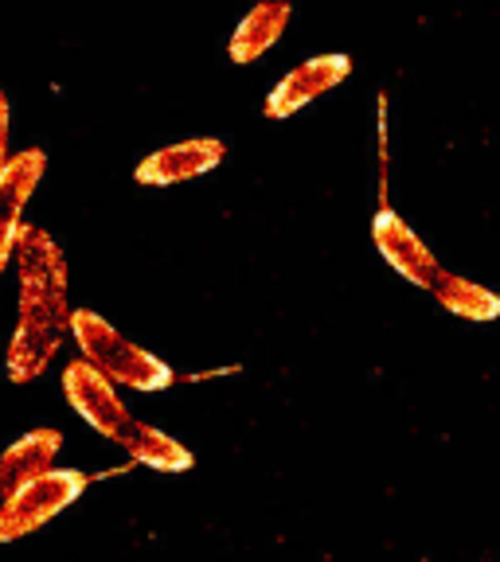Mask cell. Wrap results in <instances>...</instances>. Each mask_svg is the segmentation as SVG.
<instances>
[{"instance_id": "obj_1", "label": "cell", "mask_w": 500, "mask_h": 562, "mask_svg": "<svg viewBox=\"0 0 500 562\" xmlns=\"http://www.w3.org/2000/svg\"><path fill=\"white\" fill-rule=\"evenodd\" d=\"M12 262L20 278V301L4 368L12 383H32L52 368L63 336L70 333L75 308L67 305V258L44 227H24Z\"/></svg>"}, {"instance_id": "obj_2", "label": "cell", "mask_w": 500, "mask_h": 562, "mask_svg": "<svg viewBox=\"0 0 500 562\" xmlns=\"http://www.w3.org/2000/svg\"><path fill=\"white\" fill-rule=\"evenodd\" d=\"M70 340H75L82 360L102 371L114 386L141 391V395H157V391H168L176 383V371L165 360H157L153 351H145L125 333H118L95 308H75V316H70Z\"/></svg>"}, {"instance_id": "obj_3", "label": "cell", "mask_w": 500, "mask_h": 562, "mask_svg": "<svg viewBox=\"0 0 500 562\" xmlns=\"http://www.w3.org/2000/svg\"><path fill=\"white\" fill-rule=\"evenodd\" d=\"M90 484V473L79 469H52V473L35 476L20 492H12L9 501H0V543H16V539L32 536L40 527L52 524L59 512H67L79 501Z\"/></svg>"}, {"instance_id": "obj_4", "label": "cell", "mask_w": 500, "mask_h": 562, "mask_svg": "<svg viewBox=\"0 0 500 562\" xmlns=\"http://www.w3.org/2000/svg\"><path fill=\"white\" fill-rule=\"evenodd\" d=\"M63 395H67L70 411L79 414L90 430H98L102 438L114 441V446L125 438V430H130L133 422H137L130 414V406L122 403V395H118V386L98 368H90L82 356L63 368Z\"/></svg>"}, {"instance_id": "obj_5", "label": "cell", "mask_w": 500, "mask_h": 562, "mask_svg": "<svg viewBox=\"0 0 500 562\" xmlns=\"http://www.w3.org/2000/svg\"><path fill=\"white\" fill-rule=\"evenodd\" d=\"M348 75H352L348 55H341V52L313 55V59L298 63L293 70H286V75H281L278 87L266 94L263 114L270 117V122H286V117H293L298 110H305L309 102H316V98H325L329 90L341 87Z\"/></svg>"}, {"instance_id": "obj_6", "label": "cell", "mask_w": 500, "mask_h": 562, "mask_svg": "<svg viewBox=\"0 0 500 562\" xmlns=\"http://www.w3.org/2000/svg\"><path fill=\"white\" fill-rule=\"evenodd\" d=\"M371 243H376L384 262L391 266L399 278H407L411 285H419V290H426V293L434 290V281H438V273H442L438 258H434L431 246L414 235V227H407V220H399V211H391L387 203L376 211V220H371Z\"/></svg>"}, {"instance_id": "obj_7", "label": "cell", "mask_w": 500, "mask_h": 562, "mask_svg": "<svg viewBox=\"0 0 500 562\" xmlns=\"http://www.w3.org/2000/svg\"><path fill=\"white\" fill-rule=\"evenodd\" d=\"M47 172V153L44 149H24L12 157L9 172L0 176V273L9 270V262L16 258V243L24 223V207L32 200V192L40 188Z\"/></svg>"}, {"instance_id": "obj_8", "label": "cell", "mask_w": 500, "mask_h": 562, "mask_svg": "<svg viewBox=\"0 0 500 562\" xmlns=\"http://www.w3.org/2000/svg\"><path fill=\"white\" fill-rule=\"evenodd\" d=\"M223 157H227V145L220 137H188L176 140V145H165V149L149 153V157L137 165V184L145 188H173L185 184V180H196V176L220 168Z\"/></svg>"}, {"instance_id": "obj_9", "label": "cell", "mask_w": 500, "mask_h": 562, "mask_svg": "<svg viewBox=\"0 0 500 562\" xmlns=\"http://www.w3.org/2000/svg\"><path fill=\"white\" fill-rule=\"evenodd\" d=\"M59 453H63V434L52 430V426L20 434V438L0 453V501H9L12 492L32 484L35 476L52 473Z\"/></svg>"}, {"instance_id": "obj_10", "label": "cell", "mask_w": 500, "mask_h": 562, "mask_svg": "<svg viewBox=\"0 0 500 562\" xmlns=\"http://www.w3.org/2000/svg\"><path fill=\"white\" fill-rule=\"evenodd\" d=\"M290 16H293V9L286 4V0H266V4H255V9L238 20L235 32H231L227 59L238 63V67H246V63H258L281 40V32H286Z\"/></svg>"}, {"instance_id": "obj_11", "label": "cell", "mask_w": 500, "mask_h": 562, "mask_svg": "<svg viewBox=\"0 0 500 562\" xmlns=\"http://www.w3.org/2000/svg\"><path fill=\"white\" fill-rule=\"evenodd\" d=\"M118 446H122L137 465H149V469H157V473H188V469L196 465L192 449L180 446V441L168 438L165 430H157V426H149V422H141V418L125 430V438L118 441Z\"/></svg>"}, {"instance_id": "obj_12", "label": "cell", "mask_w": 500, "mask_h": 562, "mask_svg": "<svg viewBox=\"0 0 500 562\" xmlns=\"http://www.w3.org/2000/svg\"><path fill=\"white\" fill-rule=\"evenodd\" d=\"M431 293H434V301L446 308V313L462 316V321H474V325H489V321H500V293L485 290V285L462 278V273L442 270Z\"/></svg>"}, {"instance_id": "obj_13", "label": "cell", "mask_w": 500, "mask_h": 562, "mask_svg": "<svg viewBox=\"0 0 500 562\" xmlns=\"http://www.w3.org/2000/svg\"><path fill=\"white\" fill-rule=\"evenodd\" d=\"M9 133H12V110H9V94L0 90V176L9 172V165H12Z\"/></svg>"}]
</instances>
